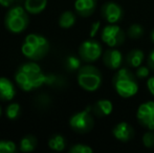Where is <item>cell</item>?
I'll list each match as a JSON object with an SVG mask.
<instances>
[{
    "label": "cell",
    "instance_id": "cell-1",
    "mask_svg": "<svg viewBox=\"0 0 154 153\" xmlns=\"http://www.w3.org/2000/svg\"><path fill=\"white\" fill-rule=\"evenodd\" d=\"M15 80L24 91H31L47 83V75L43 74L41 67L35 62H27L17 69Z\"/></svg>",
    "mask_w": 154,
    "mask_h": 153
},
{
    "label": "cell",
    "instance_id": "cell-2",
    "mask_svg": "<svg viewBox=\"0 0 154 153\" xmlns=\"http://www.w3.org/2000/svg\"><path fill=\"white\" fill-rule=\"evenodd\" d=\"M112 84L122 98L128 99L135 96L138 91V84L136 81V76L133 75L128 68H121L116 72L112 79Z\"/></svg>",
    "mask_w": 154,
    "mask_h": 153
},
{
    "label": "cell",
    "instance_id": "cell-3",
    "mask_svg": "<svg viewBox=\"0 0 154 153\" xmlns=\"http://www.w3.org/2000/svg\"><path fill=\"white\" fill-rule=\"evenodd\" d=\"M49 50V42L45 37L37 34L26 36L21 47L22 54L29 60L37 61L47 55Z\"/></svg>",
    "mask_w": 154,
    "mask_h": 153
},
{
    "label": "cell",
    "instance_id": "cell-4",
    "mask_svg": "<svg viewBox=\"0 0 154 153\" xmlns=\"http://www.w3.org/2000/svg\"><path fill=\"white\" fill-rule=\"evenodd\" d=\"M29 21V15L26 14V10L21 6H15L6 13L4 25L11 33L19 34L26 29Z\"/></svg>",
    "mask_w": 154,
    "mask_h": 153
},
{
    "label": "cell",
    "instance_id": "cell-5",
    "mask_svg": "<svg viewBox=\"0 0 154 153\" xmlns=\"http://www.w3.org/2000/svg\"><path fill=\"white\" fill-rule=\"evenodd\" d=\"M102 74L92 65L82 66L78 72V83L86 91H95L102 84Z\"/></svg>",
    "mask_w": 154,
    "mask_h": 153
},
{
    "label": "cell",
    "instance_id": "cell-6",
    "mask_svg": "<svg viewBox=\"0 0 154 153\" xmlns=\"http://www.w3.org/2000/svg\"><path fill=\"white\" fill-rule=\"evenodd\" d=\"M69 125H70L71 129L78 133L89 132L94 125L91 107L88 106L84 110L75 113L69 120Z\"/></svg>",
    "mask_w": 154,
    "mask_h": 153
},
{
    "label": "cell",
    "instance_id": "cell-7",
    "mask_svg": "<svg viewBox=\"0 0 154 153\" xmlns=\"http://www.w3.org/2000/svg\"><path fill=\"white\" fill-rule=\"evenodd\" d=\"M125 33L120 26L116 24L107 25L103 29L101 34V38L105 44L110 47H118L125 41Z\"/></svg>",
    "mask_w": 154,
    "mask_h": 153
},
{
    "label": "cell",
    "instance_id": "cell-8",
    "mask_svg": "<svg viewBox=\"0 0 154 153\" xmlns=\"http://www.w3.org/2000/svg\"><path fill=\"white\" fill-rule=\"evenodd\" d=\"M102 45L95 40L84 41L79 47V55L83 61L92 63L102 56Z\"/></svg>",
    "mask_w": 154,
    "mask_h": 153
},
{
    "label": "cell",
    "instance_id": "cell-9",
    "mask_svg": "<svg viewBox=\"0 0 154 153\" xmlns=\"http://www.w3.org/2000/svg\"><path fill=\"white\" fill-rule=\"evenodd\" d=\"M136 118L142 126L149 130H154V102L148 101L140 105Z\"/></svg>",
    "mask_w": 154,
    "mask_h": 153
},
{
    "label": "cell",
    "instance_id": "cell-10",
    "mask_svg": "<svg viewBox=\"0 0 154 153\" xmlns=\"http://www.w3.org/2000/svg\"><path fill=\"white\" fill-rule=\"evenodd\" d=\"M101 15L108 23L116 24L123 18V10L118 3L108 1L102 6Z\"/></svg>",
    "mask_w": 154,
    "mask_h": 153
},
{
    "label": "cell",
    "instance_id": "cell-11",
    "mask_svg": "<svg viewBox=\"0 0 154 153\" xmlns=\"http://www.w3.org/2000/svg\"><path fill=\"white\" fill-rule=\"evenodd\" d=\"M103 62L109 69H119L123 63V55L120 50L111 47L103 54Z\"/></svg>",
    "mask_w": 154,
    "mask_h": 153
},
{
    "label": "cell",
    "instance_id": "cell-12",
    "mask_svg": "<svg viewBox=\"0 0 154 153\" xmlns=\"http://www.w3.org/2000/svg\"><path fill=\"white\" fill-rule=\"evenodd\" d=\"M112 134L118 141L126 143L130 139H133L134 136V129L132 128L131 125H129L126 122H121L116 124L112 129Z\"/></svg>",
    "mask_w": 154,
    "mask_h": 153
},
{
    "label": "cell",
    "instance_id": "cell-13",
    "mask_svg": "<svg viewBox=\"0 0 154 153\" xmlns=\"http://www.w3.org/2000/svg\"><path fill=\"white\" fill-rule=\"evenodd\" d=\"M97 8V0H75V10L80 16L89 17Z\"/></svg>",
    "mask_w": 154,
    "mask_h": 153
},
{
    "label": "cell",
    "instance_id": "cell-14",
    "mask_svg": "<svg viewBox=\"0 0 154 153\" xmlns=\"http://www.w3.org/2000/svg\"><path fill=\"white\" fill-rule=\"evenodd\" d=\"M16 94V89L12 82L4 77H0V100L12 101Z\"/></svg>",
    "mask_w": 154,
    "mask_h": 153
},
{
    "label": "cell",
    "instance_id": "cell-15",
    "mask_svg": "<svg viewBox=\"0 0 154 153\" xmlns=\"http://www.w3.org/2000/svg\"><path fill=\"white\" fill-rule=\"evenodd\" d=\"M92 113H94L97 116L103 118V116H107L113 110V105H112L111 101L109 100H99L97 102L94 103V105L91 107Z\"/></svg>",
    "mask_w": 154,
    "mask_h": 153
},
{
    "label": "cell",
    "instance_id": "cell-16",
    "mask_svg": "<svg viewBox=\"0 0 154 153\" xmlns=\"http://www.w3.org/2000/svg\"><path fill=\"white\" fill-rule=\"evenodd\" d=\"M144 51L140 50V49H132L126 56V64H127L129 67L137 68L138 66L142 65L143 61H144Z\"/></svg>",
    "mask_w": 154,
    "mask_h": 153
},
{
    "label": "cell",
    "instance_id": "cell-17",
    "mask_svg": "<svg viewBox=\"0 0 154 153\" xmlns=\"http://www.w3.org/2000/svg\"><path fill=\"white\" fill-rule=\"evenodd\" d=\"M47 0H25L24 8L31 14H40L45 10Z\"/></svg>",
    "mask_w": 154,
    "mask_h": 153
},
{
    "label": "cell",
    "instance_id": "cell-18",
    "mask_svg": "<svg viewBox=\"0 0 154 153\" xmlns=\"http://www.w3.org/2000/svg\"><path fill=\"white\" fill-rule=\"evenodd\" d=\"M75 23V15L71 11H65L59 18V25L62 29H70Z\"/></svg>",
    "mask_w": 154,
    "mask_h": 153
},
{
    "label": "cell",
    "instance_id": "cell-19",
    "mask_svg": "<svg viewBox=\"0 0 154 153\" xmlns=\"http://www.w3.org/2000/svg\"><path fill=\"white\" fill-rule=\"evenodd\" d=\"M66 146V141L61 134H56L51 136L48 141V147L55 151H63Z\"/></svg>",
    "mask_w": 154,
    "mask_h": 153
},
{
    "label": "cell",
    "instance_id": "cell-20",
    "mask_svg": "<svg viewBox=\"0 0 154 153\" xmlns=\"http://www.w3.org/2000/svg\"><path fill=\"white\" fill-rule=\"evenodd\" d=\"M37 146V139L34 135H26L20 142V151L32 152Z\"/></svg>",
    "mask_w": 154,
    "mask_h": 153
},
{
    "label": "cell",
    "instance_id": "cell-21",
    "mask_svg": "<svg viewBox=\"0 0 154 153\" xmlns=\"http://www.w3.org/2000/svg\"><path fill=\"white\" fill-rule=\"evenodd\" d=\"M65 67L68 72H75L81 68V60L75 56H68L65 59Z\"/></svg>",
    "mask_w": 154,
    "mask_h": 153
},
{
    "label": "cell",
    "instance_id": "cell-22",
    "mask_svg": "<svg viewBox=\"0 0 154 153\" xmlns=\"http://www.w3.org/2000/svg\"><path fill=\"white\" fill-rule=\"evenodd\" d=\"M145 31H144V27L142 26L140 24H131L128 29V32H127V35L129 36V38L131 39H140L143 37L144 35Z\"/></svg>",
    "mask_w": 154,
    "mask_h": 153
},
{
    "label": "cell",
    "instance_id": "cell-23",
    "mask_svg": "<svg viewBox=\"0 0 154 153\" xmlns=\"http://www.w3.org/2000/svg\"><path fill=\"white\" fill-rule=\"evenodd\" d=\"M20 111H21V107L18 103H11V104L6 107L5 115L8 116V118L13 121L18 118L19 115H20Z\"/></svg>",
    "mask_w": 154,
    "mask_h": 153
},
{
    "label": "cell",
    "instance_id": "cell-24",
    "mask_svg": "<svg viewBox=\"0 0 154 153\" xmlns=\"http://www.w3.org/2000/svg\"><path fill=\"white\" fill-rule=\"evenodd\" d=\"M16 151V145L12 141H0V153H13Z\"/></svg>",
    "mask_w": 154,
    "mask_h": 153
},
{
    "label": "cell",
    "instance_id": "cell-25",
    "mask_svg": "<svg viewBox=\"0 0 154 153\" xmlns=\"http://www.w3.org/2000/svg\"><path fill=\"white\" fill-rule=\"evenodd\" d=\"M143 144L147 148H154V130H149L143 135Z\"/></svg>",
    "mask_w": 154,
    "mask_h": 153
},
{
    "label": "cell",
    "instance_id": "cell-26",
    "mask_svg": "<svg viewBox=\"0 0 154 153\" xmlns=\"http://www.w3.org/2000/svg\"><path fill=\"white\" fill-rule=\"evenodd\" d=\"M70 153H92V149L84 144H75L69 149Z\"/></svg>",
    "mask_w": 154,
    "mask_h": 153
},
{
    "label": "cell",
    "instance_id": "cell-27",
    "mask_svg": "<svg viewBox=\"0 0 154 153\" xmlns=\"http://www.w3.org/2000/svg\"><path fill=\"white\" fill-rule=\"evenodd\" d=\"M149 74H150V72H149V66L147 67V66L140 65L136 68L135 76L137 79H146V78L149 77Z\"/></svg>",
    "mask_w": 154,
    "mask_h": 153
},
{
    "label": "cell",
    "instance_id": "cell-28",
    "mask_svg": "<svg viewBox=\"0 0 154 153\" xmlns=\"http://www.w3.org/2000/svg\"><path fill=\"white\" fill-rule=\"evenodd\" d=\"M147 87H148L150 93L154 96V77H151L148 79V81H147Z\"/></svg>",
    "mask_w": 154,
    "mask_h": 153
},
{
    "label": "cell",
    "instance_id": "cell-29",
    "mask_svg": "<svg viewBox=\"0 0 154 153\" xmlns=\"http://www.w3.org/2000/svg\"><path fill=\"white\" fill-rule=\"evenodd\" d=\"M100 21H97V22H94L92 24L91 26V29H90V37H94L95 34H97V32L99 31V27H100Z\"/></svg>",
    "mask_w": 154,
    "mask_h": 153
},
{
    "label": "cell",
    "instance_id": "cell-30",
    "mask_svg": "<svg viewBox=\"0 0 154 153\" xmlns=\"http://www.w3.org/2000/svg\"><path fill=\"white\" fill-rule=\"evenodd\" d=\"M147 63H148L149 68H151L152 70H154V49L150 53V55H149Z\"/></svg>",
    "mask_w": 154,
    "mask_h": 153
},
{
    "label": "cell",
    "instance_id": "cell-31",
    "mask_svg": "<svg viewBox=\"0 0 154 153\" xmlns=\"http://www.w3.org/2000/svg\"><path fill=\"white\" fill-rule=\"evenodd\" d=\"M14 0H0V5L4 6V8H8V6L12 5Z\"/></svg>",
    "mask_w": 154,
    "mask_h": 153
},
{
    "label": "cell",
    "instance_id": "cell-32",
    "mask_svg": "<svg viewBox=\"0 0 154 153\" xmlns=\"http://www.w3.org/2000/svg\"><path fill=\"white\" fill-rule=\"evenodd\" d=\"M151 40H152L153 42H154V29L152 31V33H151Z\"/></svg>",
    "mask_w": 154,
    "mask_h": 153
},
{
    "label": "cell",
    "instance_id": "cell-33",
    "mask_svg": "<svg viewBox=\"0 0 154 153\" xmlns=\"http://www.w3.org/2000/svg\"><path fill=\"white\" fill-rule=\"evenodd\" d=\"M0 115H1V107H0Z\"/></svg>",
    "mask_w": 154,
    "mask_h": 153
}]
</instances>
